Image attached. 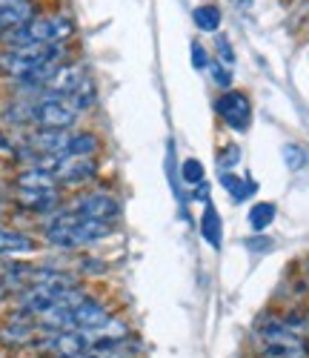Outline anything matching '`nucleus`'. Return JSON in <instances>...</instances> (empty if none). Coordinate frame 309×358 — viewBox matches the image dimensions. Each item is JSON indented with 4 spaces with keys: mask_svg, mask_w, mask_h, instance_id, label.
Here are the masks:
<instances>
[{
    "mask_svg": "<svg viewBox=\"0 0 309 358\" xmlns=\"http://www.w3.org/2000/svg\"><path fill=\"white\" fill-rule=\"evenodd\" d=\"M203 235H206V241L212 247H218V241H221V224H218V215H215L212 206H209L206 215H203Z\"/></svg>",
    "mask_w": 309,
    "mask_h": 358,
    "instance_id": "nucleus-17",
    "label": "nucleus"
},
{
    "mask_svg": "<svg viewBox=\"0 0 309 358\" xmlns=\"http://www.w3.org/2000/svg\"><path fill=\"white\" fill-rule=\"evenodd\" d=\"M52 175H55V181L64 187H83L89 181H95L98 161L95 158H57Z\"/></svg>",
    "mask_w": 309,
    "mask_h": 358,
    "instance_id": "nucleus-9",
    "label": "nucleus"
},
{
    "mask_svg": "<svg viewBox=\"0 0 309 358\" xmlns=\"http://www.w3.org/2000/svg\"><path fill=\"white\" fill-rule=\"evenodd\" d=\"M192 55H195V66H198V69H206V66H209V57H206V52H203L198 43H192Z\"/></svg>",
    "mask_w": 309,
    "mask_h": 358,
    "instance_id": "nucleus-20",
    "label": "nucleus"
},
{
    "mask_svg": "<svg viewBox=\"0 0 309 358\" xmlns=\"http://www.w3.org/2000/svg\"><path fill=\"white\" fill-rule=\"evenodd\" d=\"M17 3H26V0H0V9H6V6H17Z\"/></svg>",
    "mask_w": 309,
    "mask_h": 358,
    "instance_id": "nucleus-22",
    "label": "nucleus"
},
{
    "mask_svg": "<svg viewBox=\"0 0 309 358\" xmlns=\"http://www.w3.org/2000/svg\"><path fill=\"white\" fill-rule=\"evenodd\" d=\"M215 109H218V115L224 117V124L232 127L235 132H246V129H250V124H252L250 98H246L243 92H235V89L224 92L218 98V103H215Z\"/></svg>",
    "mask_w": 309,
    "mask_h": 358,
    "instance_id": "nucleus-8",
    "label": "nucleus"
},
{
    "mask_svg": "<svg viewBox=\"0 0 309 358\" xmlns=\"http://www.w3.org/2000/svg\"><path fill=\"white\" fill-rule=\"evenodd\" d=\"M303 270H306V284H309V261H306V266H303Z\"/></svg>",
    "mask_w": 309,
    "mask_h": 358,
    "instance_id": "nucleus-24",
    "label": "nucleus"
},
{
    "mask_svg": "<svg viewBox=\"0 0 309 358\" xmlns=\"http://www.w3.org/2000/svg\"><path fill=\"white\" fill-rule=\"evenodd\" d=\"M29 250H35L32 238L23 235V232L0 227V255H15V252H29Z\"/></svg>",
    "mask_w": 309,
    "mask_h": 358,
    "instance_id": "nucleus-13",
    "label": "nucleus"
},
{
    "mask_svg": "<svg viewBox=\"0 0 309 358\" xmlns=\"http://www.w3.org/2000/svg\"><path fill=\"white\" fill-rule=\"evenodd\" d=\"M252 344L261 358H309V338L275 313L258 315L252 327Z\"/></svg>",
    "mask_w": 309,
    "mask_h": 358,
    "instance_id": "nucleus-1",
    "label": "nucleus"
},
{
    "mask_svg": "<svg viewBox=\"0 0 309 358\" xmlns=\"http://www.w3.org/2000/svg\"><path fill=\"white\" fill-rule=\"evenodd\" d=\"M272 218H275V206L272 203H255L252 210H250V224H252V229H266L269 224H272Z\"/></svg>",
    "mask_w": 309,
    "mask_h": 358,
    "instance_id": "nucleus-16",
    "label": "nucleus"
},
{
    "mask_svg": "<svg viewBox=\"0 0 309 358\" xmlns=\"http://www.w3.org/2000/svg\"><path fill=\"white\" fill-rule=\"evenodd\" d=\"M209 69H212V75H215V83L224 86V89H229L232 78H229V72H227V69H221V64H212V61H209Z\"/></svg>",
    "mask_w": 309,
    "mask_h": 358,
    "instance_id": "nucleus-19",
    "label": "nucleus"
},
{
    "mask_svg": "<svg viewBox=\"0 0 309 358\" xmlns=\"http://www.w3.org/2000/svg\"><path fill=\"white\" fill-rule=\"evenodd\" d=\"M78 115L80 112L72 106L69 98L41 95L38 101L29 103V124H35L41 129H72Z\"/></svg>",
    "mask_w": 309,
    "mask_h": 358,
    "instance_id": "nucleus-5",
    "label": "nucleus"
},
{
    "mask_svg": "<svg viewBox=\"0 0 309 358\" xmlns=\"http://www.w3.org/2000/svg\"><path fill=\"white\" fill-rule=\"evenodd\" d=\"M86 72L80 66H72V64H60L57 72L46 80L43 86V95H55V98H72L78 89L86 83Z\"/></svg>",
    "mask_w": 309,
    "mask_h": 358,
    "instance_id": "nucleus-11",
    "label": "nucleus"
},
{
    "mask_svg": "<svg viewBox=\"0 0 309 358\" xmlns=\"http://www.w3.org/2000/svg\"><path fill=\"white\" fill-rule=\"evenodd\" d=\"M218 49H221V55L227 57V61H224V64H232V61H235V55H232V49H229V43H227L224 38H218Z\"/></svg>",
    "mask_w": 309,
    "mask_h": 358,
    "instance_id": "nucleus-21",
    "label": "nucleus"
},
{
    "mask_svg": "<svg viewBox=\"0 0 309 358\" xmlns=\"http://www.w3.org/2000/svg\"><path fill=\"white\" fill-rule=\"evenodd\" d=\"M9 295V284L3 281V278H0V298H6Z\"/></svg>",
    "mask_w": 309,
    "mask_h": 358,
    "instance_id": "nucleus-23",
    "label": "nucleus"
},
{
    "mask_svg": "<svg viewBox=\"0 0 309 358\" xmlns=\"http://www.w3.org/2000/svg\"><path fill=\"white\" fill-rule=\"evenodd\" d=\"M35 347L52 358H78L89 350V338L78 330H55V333H41Z\"/></svg>",
    "mask_w": 309,
    "mask_h": 358,
    "instance_id": "nucleus-6",
    "label": "nucleus"
},
{
    "mask_svg": "<svg viewBox=\"0 0 309 358\" xmlns=\"http://www.w3.org/2000/svg\"><path fill=\"white\" fill-rule=\"evenodd\" d=\"M75 32V20L69 15H46L32 17L29 23L12 29L3 38L6 49H26V46H64Z\"/></svg>",
    "mask_w": 309,
    "mask_h": 358,
    "instance_id": "nucleus-3",
    "label": "nucleus"
},
{
    "mask_svg": "<svg viewBox=\"0 0 309 358\" xmlns=\"http://www.w3.org/2000/svg\"><path fill=\"white\" fill-rule=\"evenodd\" d=\"M20 203L35 213H49L57 206V189H41V192H20Z\"/></svg>",
    "mask_w": 309,
    "mask_h": 358,
    "instance_id": "nucleus-14",
    "label": "nucleus"
},
{
    "mask_svg": "<svg viewBox=\"0 0 309 358\" xmlns=\"http://www.w3.org/2000/svg\"><path fill=\"white\" fill-rule=\"evenodd\" d=\"M69 213L83 215V218H95V221H115L120 215V203L112 192H80L72 203Z\"/></svg>",
    "mask_w": 309,
    "mask_h": 358,
    "instance_id": "nucleus-7",
    "label": "nucleus"
},
{
    "mask_svg": "<svg viewBox=\"0 0 309 358\" xmlns=\"http://www.w3.org/2000/svg\"><path fill=\"white\" fill-rule=\"evenodd\" d=\"M64 61V46H26V49H3L0 52V72L23 80L46 66H57Z\"/></svg>",
    "mask_w": 309,
    "mask_h": 358,
    "instance_id": "nucleus-4",
    "label": "nucleus"
},
{
    "mask_svg": "<svg viewBox=\"0 0 309 358\" xmlns=\"http://www.w3.org/2000/svg\"><path fill=\"white\" fill-rule=\"evenodd\" d=\"M101 149L98 135L92 132H69V141L64 146V155L60 158H95Z\"/></svg>",
    "mask_w": 309,
    "mask_h": 358,
    "instance_id": "nucleus-12",
    "label": "nucleus"
},
{
    "mask_svg": "<svg viewBox=\"0 0 309 358\" xmlns=\"http://www.w3.org/2000/svg\"><path fill=\"white\" fill-rule=\"evenodd\" d=\"M112 224L109 221H95V218H83V215H75V213H60L55 215L43 235L46 241L60 247V250H80V247H89L95 241H103V238L112 235Z\"/></svg>",
    "mask_w": 309,
    "mask_h": 358,
    "instance_id": "nucleus-2",
    "label": "nucleus"
},
{
    "mask_svg": "<svg viewBox=\"0 0 309 358\" xmlns=\"http://www.w3.org/2000/svg\"><path fill=\"white\" fill-rule=\"evenodd\" d=\"M112 318H115L112 310L101 301V298H92V295H86L83 301L72 310V327L78 333H95V330H101V327H106Z\"/></svg>",
    "mask_w": 309,
    "mask_h": 358,
    "instance_id": "nucleus-10",
    "label": "nucleus"
},
{
    "mask_svg": "<svg viewBox=\"0 0 309 358\" xmlns=\"http://www.w3.org/2000/svg\"><path fill=\"white\" fill-rule=\"evenodd\" d=\"M195 23L201 32H218L221 26V9L218 6H198L195 9Z\"/></svg>",
    "mask_w": 309,
    "mask_h": 358,
    "instance_id": "nucleus-15",
    "label": "nucleus"
},
{
    "mask_svg": "<svg viewBox=\"0 0 309 358\" xmlns=\"http://www.w3.org/2000/svg\"><path fill=\"white\" fill-rule=\"evenodd\" d=\"M183 178H187L189 184H201V181H203V166H201V161L189 158L187 164H183Z\"/></svg>",
    "mask_w": 309,
    "mask_h": 358,
    "instance_id": "nucleus-18",
    "label": "nucleus"
}]
</instances>
